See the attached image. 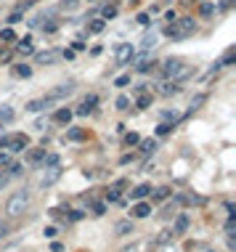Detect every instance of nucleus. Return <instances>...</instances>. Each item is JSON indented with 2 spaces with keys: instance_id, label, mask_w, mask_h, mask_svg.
Masks as SVG:
<instances>
[{
  "instance_id": "f257e3e1",
  "label": "nucleus",
  "mask_w": 236,
  "mask_h": 252,
  "mask_svg": "<svg viewBox=\"0 0 236 252\" xmlns=\"http://www.w3.org/2000/svg\"><path fill=\"white\" fill-rule=\"evenodd\" d=\"M29 202H32V194L27 189H22V191H16L14 197L8 199V204H5V212H8L11 218H19V215H24V210L29 207Z\"/></svg>"
},
{
  "instance_id": "f03ea898",
  "label": "nucleus",
  "mask_w": 236,
  "mask_h": 252,
  "mask_svg": "<svg viewBox=\"0 0 236 252\" xmlns=\"http://www.w3.org/2000/svg\"><path fill=\"white\" fill-rule=\"evenodd\" d=\"M194 29H196V22L191 16H183V19H175V22L167 24L165 35H170V37H188Z\"/></svg>"
},
{
  "instance_id": "7ed1b4c3",
  "label": "nucleus",
  "mask_w": 236,
  "mask_h": 252,
  "mask_svg": "<svg viewBox=\"0 0 236 252\" xmlns=\"http://www.w3.org/2000/svg\"><path fill=\"white\" fill-rule=\"evenodd\" d=\"M0 146L3 149H8L11 154H19V151H24V149L29 146V138L24 133H14V135H3L0 138Z\"/></svg>"
},
{
  "instance_id": "20e7f679",
  "label": "nucleus",
  "mask_w": 236,
  "mask_h": 252,
  "mask_svg": "<svg viewBox=\"0 0 236 252\" xmlns=\"http://www.w3.org/2000/svg\"><path fill=\"white\" fill-rule=\"evenodd\" d=\"M133 56H135V48L130 43H120L114 48V59H117V64H120V67H125V64H130L133 61Z\"/></svg>"
},
{
  "instance_id": "39448f33",
  "label": "nucleus",
  "mask_w": 236,
  "mask_h": 252,
  "mask_svg": "<svg viewBox=\"0 0 236 252\" xmlns=\"http://www.w3.org/2000/svg\"><path fill=\"white\" fill-rule=\"evenodd\" d=\"M162 72H165V77H173L175 80V77H183L188 69H186V64H183L181 59H167L165 67H162Z\"/></svg>"
},
{
  "instance_id": "423d86ee",
  "label": "nucleus",
  "mask_w": 236,
  "mask_h": 252,
  "mask_svg": "<svg viewBox=\"0 0 236 252\" xmlns=\"http://www.w3.org/2000/svg\"><path fill=\"white\" fill-rule=\"evenodd\" d=\"M69 93H75V82H64V85H58L53 88L45 99H51V101H56V99H64V96H69Z\"/></svg>"
},
{
  "instance_id": "0eeeda50",
  "label": "nucleus",
  "mask_w": 236,
  "mask_h": 252,
  "mask_svg": "<svg viewBox=\"0 0 236 252\" xmlns=\"http://www.w3.org/2000/svg\"><path fill=\"white\" fill-rule=\"evenodd\" d=\"M45 170H48V173H45V176H43V186H51V183H56V180H58V176H61V167H45Z\"/></svg>"
},
{
  "instance_id": "6e6552de",
  "label": "nucleus",
  "mask_w": 236,
  "mask_h": 252,
  "mask_svg": "<svg viewBox=\"0 0 236 252\" xmlns=\"http://www.w3.org/2000/svg\"><path fill=\"white\" fill-rule=\"evenodd\" d=\"M51 104H53L51 99H35V101H29V104H27V109H29V112H43V109H48Z\"/></svg>"
},
{
  "instance_id": "1a4fd4ad",
  "label": "nucleus",
  "mask_w": 236,
  "mask_h": 252,
  "mask_svg": "<svg viewBox=\"0 0 236 252\" xmlns=\"http://www.w3.org/2000/svg\"><path fill=\"white\" fill-rule=\"evenodd\" d=\"M58 50H43V53H37V64H53L58 59Z\"/></svg>"
},
{
  "instance_id": "9d476101",
  "label": "nucleus",
  "mask_w": 236,
  "mask_h": 252,
  "mask_svg": "<svg viewBox=\"0 0 236 252\" xmlns=\"http://www.w3.org/2000/svg\"><path fill=\"white\" fill-rule=\"evenodd\" d=\"M133 215H135V218H146V215H152V204L138 202V204L133 207Z\"/></svg>"
},
{
  "instance_id": "9b49d317",
  "label": "nucleus",
  "mask_w": 236,
  "mask_h": 252,
  "mask_svg": "<svg viewBox=\"0 0 236 252\" xmlns=\"http://www.w3.org/2000/svg\"><path fill=\"white\" fill-rule=\"evenodd\" d=\"M11 120H14V109H11V106H0V127L8 125Z\"/></svg>"
},
{
  "instance_id": "f8f14e48",
  "label": "nucleus",
  "mask_w": 236,
  "mask_h": 252,
  "mask_svg": "<svg viewBox=\"0 0 236 252\" xmlns=\"http://www.w3.org/2000/svg\"><path fill=\"white\" fill-rule=\"evenodd\" d=\"M130 194H133V199H146L149 194H152V186H146V183H143V186H138V189H133Z\"/></svg>"
},
{
  "instance_id": "ddd939ff",
  "label": "nucleus",
  "mask_w": 236,
  "mask_h": 252,
  "mask_svg": "<svg viewBox=\"0 0 236 252\" xmlns=\"http://www.w3.org/2000/svg\"><path fill=\"white\" fill-rule=\"evenodd\" d=\"M16 50H19V53H32V40H29V37L19 40V43H16Z\"/></svg>"
},
{
  "instance_id": "4468645a",
  "label": "nucleus",
  "mask_w": 236,
  "mask_h": 252,
  "mask_svg": "<svg viewBox=\"0 0 236 252\" xmlns=\"http://www.w3.org/2000/svg\"><path fill=\"white\" fill-rule=\"evenodd\" d=\"M69 120H72V112H69V109H58V112H56V122L69 125Z\"/></svg>"
},
{
  "instance_id": "2eb2a0df",
  "label": "nucleus",
  "mask_w": 236,
  "mask_h": 252,
  "mask_svg": "<svg viewBox=\"0 0 236 252\" xmlns=\"http://www.w3.org/2000/svg\"><path fill=\"white\" fill-rule=\"evenodd\" d=\"M14 40H16V32L14 29H8V27L0 29V43H14Z\"/></svg>"
},
{
  "instance_id": "dca6fc26",
  "label": "nucleus",
  "mask_w": 236,
  "mask_h": 252,
  "mask_svg": "<svg viewBox=\"0 0 236 252\" xmlns=\"http://www.w3.org/2000/svg\"><path fill=\"white\" fill-rule=\"evenodd\" d=\"M138 106L141 109H146V106H152V96L146 93V90L141 88V93H138Z\"/></svg>"
},
{
  "instance_id": "f3484780",
  "label": "nucleus",
  "mask_w": 236,
  "mask_h": 252,
  "mask_svg": "<svg viewBox=\"0 0 236 252\" xmlns=\"http://www.w3.org/2000/svg\"><path fill=\"white\" fill-rule=\"evenodd\" d=\"M104 27H106V24H104V19H96V22L88 27V32H90V35H98V32H104Z\"/></svg>"
},
{
  "instance_id": "a211bd4d",
  "label": "nucleus",
  "mask_w": 236,
  "mask_h": 252,
  "mask_svg": "<svg viewBox=\"0 0 236 252\" xmlns=\"http://www.w3.org/2000/svg\"><path fill=\"white\" fill-rule=\"evenodd\" d=\"M117 234H133V223H128V221H122V223H117Z\"/></svg>"
},
{
  "instance_id": "6ab92c4d",
  "label": "nucleus",
  "mask_w": 236,
  "mask_h": 252,
  "mask_svg": "<svg viewBox=\"0 0 236 252\" xmlns=\"http://www.w3.org/2000/svg\"><path fill=\"white\" fill-rule=\"evenodd\" d=\"M67 138L69 141H82L85 138V130H80V127H72V130L67 133Z\"/></svg>"
},
{
  "instance_id": "aec40b11",
  "label": "nucleus",
  "mask_w": 236,
  "mask_h": 252,
  "mask_svg": "<svg viewBox=\"0 0 236 252\" xmlns=\"http://www.w3.org/2000/svg\"><path fill=\"white\" fill-rule=\"evenodd\" d=\"M154 149H157V141H143V144H141V151L143 154H152Z\"/></svg>"
},
{
  "instance_id": "412c9836",
  "label": "nucleus",
  "mask_w": 236,
  "mask_h": 252,
  "mask_svg": "<svg viewBox=\"0 0 236 252\" xmlns=\"http://www.w3.org/2000/svg\"><path fill=\"white\" fill-rule=\"evenodd\" d=\"M154 45H157V35H154V32H152V35H146V37H143V48H154Z\"/></svg>"
},
{
  "instance_id": "4be33fe9",
  "label": "nucleus",
  "mask_w": 236,
  "mask_h": 252,
  "mask_svg": "<svg viewBox=\"0 0 236 252\" xmlns=\"http://www.w3.org/2000/svg\"><path fill=\"white\" fill-rule=\"evenodd\" d=\"M178 90H181V85H175V82H167V85L162 88V93H165V96H173V93H178Z\"/></svg>"
},
{
  "instance_id": "5701e85b",
  "label": "nucleus",
  "mask_w": 236,
  "mask_h": 252,
  "mask_svg": "<svg viewBox=\"0 0 236 252\" xmlns=\"http://www.w3.org/2000/svg\"><path fill=\"white\" fill-rule=\"evenodd\" d=\"M186 226H188V218H186V215H181V218H178V223H175V231L181 234V231H186Z\"/></svg>"
},
{
  "instance_id": "b1692460",
  "label": "nucleus",
  "mask_w": 236,
  "mask_h": 252,
  "mask_svg": "<svg viewBox=\"0 0 236 252\" xmlns=\"http://www.w3.org/2000/svg\"><path fill=\"white\" fill-rule=\"evenodd\" d=\"M77 5H80L77 0H61V8H64V11H75Z\"/></svg>"
},
{
  "instance_id": "393cba45",
  "label": "nucleus",
  "mask_w": 236,
  "mask_h": 252,
  "mask_svg": "<svg viewBox=\"0 0 236 252\" xmlns=\"http://www.w3.org/2000/svg\"><path fill=\"white\" fill-rule=\"evenodd\" d=\"M117 16V5H106L104 8V19H114Z\"/></svg>"
},
{
  "instance_id": "a878e982",
  "label": "nucleus",
  "mask_w": 236,
  "mask_h": 252,
  "mask_svg": "<svg viewBox=\"0 0 236 252\" xmlns=\"http://www.w3.org/2000/svg\"><path fill=\"white\" fill-rule=\"evenodd\" d=\"M11 165V154L8 151H0V167H8Z\"/></svg>"
},
{
  "instance_id": "bb28decb",
  "label": "nucleus",
  "mask_w": 236,
  "mask_h": 252,
  "mask_svg": "<svg viewBox=\"0 0 236 252\" xmlns=\"http://www.w3.org/2000/svg\"><path fill=\"white\" fill-rule=\"evenodd\" d=\"M138 141H141V138H138L135 133H128V135H125V144H128V146H135Z\"/></svg>"
},
{
  "instance_id": "cd10ccee",
  "label": "nucleus",
  "mask_w": 236,
  "mask_h": 252,
  "mask_svg": "<svg viewBox=\"0 0 236 252\" xmlns=\"http://www.w3.org/2000/svg\"><path fill=\"white\" fill-rule=\"evenodd\" d=\"M32 5H35V0H19V8H16V11L22 14L24 8H32Z\"/></svg>"
},
{
  "instance_id": "c85d7f7f",
  "label": "nucleus",
  "mask_w": 236,
  "mask_h": 252,
  "mask_svg": "<svg viewBox=\"0 0 236 252\" xmlns=\"http://www.w3.org/2000/svg\"><path fill=\"white\" fill-rule=\"evenodd\" d=\"M16 75H19V77H29V75H32V69L22 64V67H16Z\"/></svg>"
},
{
  "instance_id": "c756f323",
  "label": "nucleus",
  "mask_w": 236,
  "mask_h": 252,
  "mask_svg": "<svg viewBox=\"0 0 236 252\" xmlns=\"http://www.w3.org/2000/svg\"><path fill=\"white\" fill-rule=\"evenodd\" d=\"M128 106H130V101L125 99V96H120V99H117V109H122V112H125Z\"/></svg>"
},
{
  "instance_id": "7c9ffc66",
  "label": "nucleus",
  "mask_w": 236,
  "mask_h": 252,
  "mask_svg": "<svg viewBox=\"0 0 236 252\" xmlns=\"http://www.w3.org/2000/svg\"><path fill=\"white\" fill-rule=\"evenodd\" d=\"M43 157H45V151H32V154H29L32 162H43Z\"/></svg>"
},
{
  "instance_id": "2f4dec72",
  "label": "nucleus",
  "mask_w": 236,
  "mask_h": 252,
  "mask_svg": "<svg viewBox=\"0 0 236 252\" xmlns=\"http://www.w3.org/2000/svg\"><path fill=\"white\" fill-rule=\"evenodd\" d=\"M152 67H154V61H141L138 64V72H149Z\"/></svg>"
},
{
  "instance_id": "473e14b6",
  "label": "nucleus",
  "mask_w": 236,
  "mask_h": 252,
  "mask_svg": "<svg viewBox=\"0 0 236 252\" xmlns=\"http://www.w3.org/2000/svg\"><path fill=\"white\" fill-rule=\"evenodd\" d=\"M128 82H130V77H128V75H122V77H117V88H125V85H128Z\"/></svg>"
},
{
  "instance_id": "72a5a7b5",
  "label": "nucleus",
  "mask_w": 236,
  "mask_h": 252,
  "mask_svg": "<svg viewBox=\"0 0 236 252\" xmlns=\"http://www.w3.org/2000/svg\"><path fill=\"white\" fill-rule=\"evenodd\" d=\"M170 130H173V125H167V122H165V125H159V127H157V133H159V135H165V133H170Z\"/></svg>"
},
{
  "instance_id": "f704fd0d",
  "label": "nucleus",
  "mask_w": 236,
  "mask_h": 252,
  "mask_svg": "<svg viewBox=\"0 0 236 252\" xmlns=\"http://www.w3.org/2000/svg\"><path fill=\"white\" fill-rule=\"evenodd\" d=\"M96 101H98V99H96V96H88V99H85V101H82V104H85V106H88V109H93V104H96Z\"/></svg>"
},
{
  "instance_id": "c9c22d12",
  "label": "nucleus",
  "mask_w": 236,
  "mask_h": 252,
  "mask_svg": "<svg viewBox=\"0 0 236 252\" xmlns=\"http://www.w3.org/2000/svg\"><path fill=\"white\" fill-rule=\"evenodd\" d=\"M170 236H173V234H170V231H162V236L157 239V242H159V244H165V242H170Z\"/></svg>"
},
{
  "instance_id": "e433bc0d",
  "label": "nucleus",
  "mask_w": 236,
  "mask_h": 252,
  "mask_svg": "<svg viewBox=\"0 0 236 252\" xmlns=\"http://www.w3.org/2000/svg\"><path fill=\"white\" fill-rule=\"evenodd\" d=\"M170 189H157V199H167Z\"/></svg>"
},
{
  "instance_id": "4c0bfd02",
  "label": "nucleus",
  "mask_w": 236,
  "mask_h": 252,
  "mask_svg": "<svg viewBox=\"0 0 236 252\" xmlns=\"http://www.w3.org/2000/svg\"><path fill=\"white\" fill-rule=\"evenodd\" d=\"M117 199H120V191L111 189V191H109V202H117Z\"/></svg>"
},
{
  "instance_id": "58836bf2",
  "label": "nucleus",
  "mask_w": 236,
  "mask_h": 252,
  "mask_svg": "<svg viewBox=\"0 0 236 252\" xmlns=\"http://www.w3.org/2000/svg\"><path fill=\"white\" fill-rule=\"evenodd\" d=\"M212 11H215V8H212V5H210V3H207V5H202V14H205V16H210V14H212Z\"/></svg>"
},
{
  "instance_id": "ea45409f",
  "label": "nucleus",
  "mask_w": 236,
  "mask_h": 252,
  "mask_svg": "<svg viewBox=\"0 0 236 252\" xmlns=\"http://www.w3.org/2000/svg\"><path fill=\"white\" fill-rule=\"evenodd\" d=\"M93 210H96V215H104V212H106V207H104V204H93Z\"/></svg>"
},
{
  "instance_id": "a19ab883",
  "label": "nucleus",
  "mask_w": 236,
  "mask_h": 252,
  "mask_svg": "<svg viewBox=\"0 0 236 252\" xmlns=\"http://www.w3.org/2000/svg\"><path fill=\"white\" fill-rule=\"evenodd\" d=\"M5 234H8V226H5V223H3V221H0V239H3V236H5Z\"/></svg>"
},
{
  "instance_id": "79ce46f5",
  "label": "nucleus",
  "mask_w": 236,
  "mask_h": 252,
  "mask_svg": "<svg viewBox=\"0 0 236 252\" xmlns=\"http://www.w3.org/2000/svg\"><path fill=\"white\" fill-rule=\"evenodd\" d=\"M138 22L141 24H149V14H138Z\"/></svg>"
},
{
  "instance_id": "37998d69",
  "label": "nucleus",
  "mask_w": 236,
  "mask_h": 252,
  "mask_svg": "<svg viewBox=\"0 0 236 252\" xmlns=\"http://www.w3.org/2000/svg\"><path fill=\"white\" fill-rule=\"evenodd\" d=\"M5 180H8V178H5V176H0V189L5 186Z\"/></svg>"
},
{
  "instance_id": "c03bdc74",
  "label": "nucleus",
  "mask_w": 236,
  "mask_h": 252,
  "mask_svg": "<svg viewBox=\"0 0 236 252\" xmlns=\"http://www.w3.org/2000/svg\"><path fill=\"white\" fill-rule=\"evenodd\" d=\"M130 3H135V0H130Z\"/></svg>"
}]
</instances>
